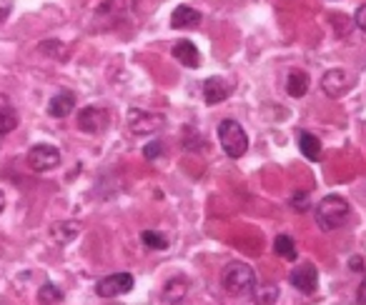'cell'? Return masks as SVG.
<instances>
[{
  "mask_svg": "<svg viewBox=\"0 0 366 305\" xmlns=\"http://www.w3.org/2000/svg\"><path fill=\"white\" fill-rule=\"evenodd\" d=\"M356 303L366 305V278L361 280V285H359V293H356Z\"/></svg>",
  "mask_w": 366,
  "mask_h": 305,
  "instance_id": "83f0119b",
  "label": "cell"
},
{
  "mask_svg": "<svg viewBox=\"0 0 366 305\" xmlns=\"http://www.w3.org/2000/svg\"><path fill=\"white\" fill-rule=\"evenodd\" d=\"M201 13L196 8H189V6H178L176 11L171 13V28L176 31H189V28H199L201 26Z\"/></svg>",
  "mask_w": 366,
  "mask_h": 305,
  "instance_id": "30bf717a",
  "label": "cell"
},
{
  "mask_svg": "<svg viewBox=\"0 0 366 305\" xmlns=\"http://www.w3.org/2000/svg\"><path fill=\"white\" fill-rule=\"evenodd\" d=\"M76 108V95L71 91H61L48 103V115L51 118H68Z\"/></svg>",
  "mask_w": 366,
  "mask_h": 305,
  "instance_id": "4fadbf2b",
  "label": "cell"
},
{
  "mask_svg": "<svg viewBox=\"0 0 366 305\" xmlns=\"http://www.w3.org/2000/svg\"><path fill=\"white\" fill-rule=\"evenodd\" d=\"M186 295H189V280L186 278H171L163 288V298L168 303H181Z\"/></svg>",
  "mask_w": 366,
  "mask_h": 305,
  "instance_id": "9a60e30c",
  "label": "cell"
},
{
  "mask_svg": "<svg viewBox=\"0 0 366 305\" xmlns=\"http://www.w3.org/2000/svg\"><path fill=\"white\" fill-rule=\"evenodd\" d=\"M38 300H41L43 305H58L63 300V293L53 283H46L41 290H38Z\"/></svg>",
  "mask_w": 366,
  "mask_h": 305,
  "instance_id": "44dd1931",
  "label": "cell"
},
{
  "mask_svg": "<svg viewBox=\"0 0 366 305\" xmlns=\"http://www.w3.org/2000/svg\"><path fill=\"white\" fill-rule=\"evenodd\" d=\"M3 208H6V193L0 190V213H3Z\"/></svg>",
  "mask_w": 366,
  "mask_h": 305,
  "instance_id": "f546056e",
  "label": "cell"
},
{
  "mask_svg": "<svg viewBox=\"0 0 366 305\" xmlns=\"http://www.w3.org/2000/svg\"><path fill=\"white\" fill-rule=\"evenodd\" d=\"M274 250H276V255L279 258H284V260H296V243H294V238H289V235H279V238L274 240Z\"/></svg>",
  "mask_w": 366,
  "mask_h": 305,
  "instance_id": "d6986e66",
  "label": "cell"
},
{
  "mask_svg": "<svg viewBox=\"0 0 366 305\" xmlns=\"http://www.w3.org/2000/svg\"><path fill=\"white\" fill-rule=\"evenodd\" d=\"M81 233V223H76V220H68V223H56L51 228V238L56 240V243H71L76 235Z\"/></svg>",
  "mask_w": 366,
  "mask_h": 305,
  "instance_id": "e0dca14e",
  "label": "cell"
},
{
  "mask_svg": "<svg viewBox=\"0 0 366 305\" xmlns=\"http://www.w3.org/2000/svg\"><path fill=\"white\" fill-rule=\"evenodd\" d=\"M291 203H294V208L299 210V213H304V210L309 208V193H296L294 198H291Z\"/></svg>",
  "mask_w": 366,
  "mask_h": 305,
  "instance_id": "603a6c76",
  "label": "cell"
},
{
  "mask_svg": "<svg viewBox=\"0 0 366 305\" xmlns=\"http://www.w3.org/2000/svg\"><path fill=\"white\" fill-rule=\"evenodd\" d=\"M61 43L58 41H48V43H41V51L43 53H51V56H63V51H61Z\"/></svg>",
  "mask_w": 366,
  "mask_h": 305,
  "instance_id": "cb8c5ba5",
  "label": "cell"
},
{
  "mask_svg": "<svg viewBox=\"0 0 366 305\" xmlns=\"http://www.w3.org/2000/svg\"><path fill=\"white\" fill-rule=\"evenodd\" d=\"M28 165H31L36 173H48V170L61 165V152H58L56 145H48V143L33 145L31 152H28Z\"/></svg>",
  "mask_w": 366,
  "mask_h": 305,
  "instance_id": "277c9868",
  "label": "cell"
},
{
  "mask_svg": "<svg viewBox=\"0 0 366 305\" xmlns=\"http://www.w3.org/2000/svg\"><path fill=\"white\" fill-rule=\"evenodd\" d=\"M299 148L301 152H304V158L309 160H321V155H324V150H321V140L314 135V133H299Z\"/></svg>",
  "mask_w": 366,
  "mask_h": 305,
  "instance_id": "5bb4252c",
  "label": "cell"
},
{
  "mask_svg": "<svg viewBox=\"0 0 366 305\" xmlns=\"http://www.w3.org/2000/svg\"><path fill=\"white\" fill-rule=\"evenodd\" d=\"M221 285L229 295H246L256 285V270L246 263H229L221 273Z\"/></svg>",
  "mask_w": 366,
  "mask_h": 305,
  "instance_id": "7a4b0ae2",
  "label": "cell"
},
{
  "mask_svg": "<svg viewBox=\"0 0 366 305\" xmlns=\"http://www.w3.org/2000/svg\"><path fill=\"white\" fill-rule=\"evenodd\" d=\"M13 13V0H0V21H6Z\"/></svg>",
  "mask_w": 366,
  "mask_h": 305,
  "instance_id": "4316f807",
  "label": "cell"
},
{
  "mask_svg": "<svg viewBox=\"0 0 366 305\" xmlns=\"http://www.w3.org/2000/svg\"><path fill=\"white\" fill-rule=\"evenodd\" d=\"M143 152H146V158L148 160H153V158H156V155H161V143H148V145H146V150H143Z\"/></svg>",
  "mask_w": 366,
  "mask_h": 305,
  "instance_id": "484cf974",
  "label": "cell"
},
{
  "mask_svg": "<svg viewBox=\"0 0 366 305\" xmlns=\"http://www.w3.org/2000/svg\"><path fill=\"white\" fill-rule=\"evenodd\" d=\"M289 283L294 285L299 293L314 295L316 288H319V270H316V265H311V263L296 265V268L291 270V275H289Z\"/></svg>",
  "mask_w": 366,
  "mask_h": 305,
  "instance_id": "52a82bcc",
  "label": "cell"
},
{
  "mask_svg": "<svg viewBox=\"0 0 366 305\" xmlns=\"http://www.w3.org/2000/svg\"><path fill=\"white\" fill-rule=\"evenodd\" d=\"M133 275L131 273H113V275H106L96 283V293L101 298H118V295H126L133 290Z\"/></svg>",
  "mask_w": 366,
  "mask_h": 305,
  "instance_id": "5b68a950",
  "label": "cell"
},
{
  "mask_svg": "<svg viewBox=\"0 0 366 305\" xmlns=\"http://www.w3.org/2000/svg\"><path fill=\"white\" fill-rule=\"evenodd\" d=\"M111 123V113L106 108H98V105H88L78 113V128L83 133H101L108 128Z\"/></svg>",
  "mask_w": 366,
  "mask_h": 305,
  "instance_id": "ba28073f",
  "label": "cell"
},
{
  "mask_svg": "<svg viewBox=\"0 0 366 305\" xmlns=\"http://www.w3.org/2000/svg\"><path fill=\"white\" fill-rule=\"evenodd\" d=\"M229 95H231V86H229V81H224V78L214 76L204 83V98L209 105H219V103H224Z\"/></svg>",
  "mask_w": 366,
  "mask_h": 305,
  "instance_id": "8fae6325",
  "label": "cell"
},
{
  "mask_svg": "<svg viewBox=\"0 0 366 305\" xmlns=\"http://www.w3.org/2000/svg\"><path fill=\"white\" fill-rule=\"evenodd\" d=\"M141 240H143V245L151 248V250H166L168 248V238L163 233H158V230H143Z\"/></svg>",
  "mask_w": 366,
  "mask_h": 305,
  "instance_id": "ffe728a7",
  "label": "cell"
},
{
  "mask_svg": "<svg viewBox=\"0 0 366 305\" xmlns=\"http://www.w3.org/2000/svg\"><path fill=\"white\" fill-rule=\"evenodd\" d=\"M18 128V115L8 108H0V135H8Z\"/></svg>",
  "mask_w": 366,
  "mask_h": 305,
  "instance_id": "7402d4cb",
  "label": "cell"
},
{
  "mask_svg": "<svg viewBox=\"0 0 366 305\" xmlns=\"http://www.w3.org/2000/svg\"><path fill=\"white\" fill-rule=\"evenodd\" d=\"M351 218V205L341 195H326L319 205H316V223L321 230H336L346 225Z\"/></svg>",
  "mask_w": 366,
  "mask_h": 305,
  "instance_id": "6da1fadb",
  "label": "cell"
},
{
  "mask_svg": "<svg viewBox=\"0 0 366 305\" xmlns=\"http://www.w3.org/2000/svg\"><path fill=\"white\" fill-rule=\"evenodd\" d=\"M309 91V76L304 71H291L286 78V93L294 98H304Z\"/></svg>",
  "mask_w": 366,
  "mask_h": 305,
  "instance_id": "2e32d148",
  "label": "cell"
},
{
  "mask_svg": "<svg viewBox=\"0 0 366 305\" xmlns=\"http://www.w3.org/2000/svg\"><path fill=\"white\" fill-rule=\"evenodd\" d=\"M351 265H354L351 270H364V268H361V258H351Z\"/></svg>",
  "mask_w": 366,
  "mask_h": 305,
  "instance_id": "f1b7e54d",
  "label": "cell"
},
{
  "mask_svg": "<svg viewBox=\"0 0 366 305\" xmlns=\"http://www.w3.org/2000/svg\"><path fill=\"white\" fill-rule=\"evenodd\" d=\"M173 58H176L181 66H186V68H199L201 66V53H199V48L194 46L191 41H178V43H173Z\"/></svg>",
  "mask_w": 366,
  "mask_h": 305,
  "instance_id": "7c38bea8",
  "label": "cell"
},
{
  "mask_svg": "<svg viewBox=\"0 0 366 305\" xmlns=\"http://www.w3.org/2000/svg\"><path fill=\"white\" fill-rule=\"evenodd\" d=\"M251 298L256 305H274L279 300V288L274 283H264V285H254L251 290Z\"/></svg>",
  "mask_w": 366,
  "mask_h": 305,
  "instance_id": "ac0fdd59",
  "label": "cell"
},
{
  "mask_svg": "<svg viewBox=\"0 0 366 305\" xmlns=\"http://www.w3.org/2000/svg\"><path fill=\"white\" fill-rule=\"evenodd\" d=\"M166 125V118L156 115V113L141 110V108H133L128 110V128H131L136 135H148V133H158Z\"/></svg>",
  "mask_w": 366,
  "mask_h": 305,
  "instance_id": "8992f818",
  "label": "cell"
},
{
  "mask_svg": "<svg viewBox=\"0 0 366 305\" xmlns=\"http://www.w3.org/2000/svg\"><path fill=\"white\" fill-rule=\"evenodd\" d=\"M219 140H221V148L229 158H244L246 150H249V135L246 130L241 128V123L236 120H221L219 125Z\"/></svg>",
  "mask_w": 366,
  "mask_h": 305,
  "instance_id": "3957f363",
  "label": "cell"
},
{
  "mask_svg": "<svg viewBox=\"0 0 366 305\" xmlns=\"http://www.w3.org/2000/svg\"><path fill=\"white\" fill-rule=\"evenodd\" d=\"M354 21H356V28H359V31H364V33H366V3L359 8V11H356Z\"/></svg>",
  "mask_w": 366,
  "mask_h": 305,
  "instance_id": "d4e9b609",
  "label": "cell"
},
{
  "mask_svg": "<svg viewBox=\"0 0 366 305\" xmlns=\"http://www.w3.org/2000/svg\"><path fill=\"white\" fill-rule=\"evenodd\" d=\"M351 83L354 81L349 78V73L341 71V68H334V71L324 73V78H321V91L329 98H344L351 91Z\"/></svg>",
  "mask_w": 366,
  "mask_h": 305,
  "instance_id": "9c48e42d",
  "label": "cell"
}]
</instances>
